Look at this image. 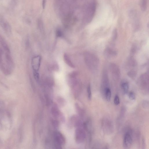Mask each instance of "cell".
<instances>
[{
	"mask_svg": "<svg viewBox=\"0 0 149 149\" xmlns=\"http://www.w3.org/2000/svg\"><path fill=\"white\" fill-rule=\"evenodd\" d=\"M96 7V0H89L84 5L83 10V21L88 24L92 20Z\"/></svg>",
	"mask_w": 149,
	"mask_h": 149,
	"instance_id": "cell-1",
	"label": "cell"
},
{
	"mask_svg": "<svg viewBox=\"0 0 149 149\" xmlns=\"http://www.w3.org/2000/svg\"><path fill=\"white\" fill-rule=\"evenodd\" d=\"M83 132L80 128H78L75 131V139L77 142H80L83 139Z\"/></svg>",
	"mask_w": 149,
	"mask_h": 149,
	"instance_id": "cell-13",
	"label": "cell"
},
{
	"mask_svg": "<svg viewBox=\"0 0 149 149\" xmlns=\"http://www.w3.org/2000/svg\"><path fill=\"white\" fill-rule=\"evenodd\" d=\"M41 58L40 56L33 57L31 60V66L33 71L38 72L40 68Z\"/></svg>",
	"mask_w": 149,
	"mask_h": 149,
	"instance_id": "cell-6",
	"label": "cell"
},
{
	"mask_svg": "<svg viewBox=\"0 0 149 149\" xmlns=\"http://www.w3.org/2000/svg\"><path fill=\"white\" fill-rule=\"evenodd\" d=\"M12 123V118L10 113L8 111L0 108V128L8 129Z\"/></svg>",
	"mask_w": 149,
	"mask_h": 149,
	"instance_id": "cell-3",
	"label": "cell"
},
{
	"mask_svg": "<svg viewBox=\"0 0 149 149\" xmlns=\"http://www.w3.org/2000/svg\"><path fill=\"white\" fill-rule=\"evenodd\" d=\"M114 102L115 104L116 105H118L119 104L120 102V99L119 97L117 95H115L114 99Z\"/></svg>",
	"mask_w": 149,
	"mask_h": 149,
	"instance_id": "cell-24",
	"label": "cell"
},
{
	"mask_svg": "<svg viewBox=\"0 0 149 149\" xmlns=\"http://www.w3.org/2000/svg\"><path fill=\"white\" fill-rule=\"evenodd\" d=\"M0 44L4 52L10 53V48L6 41L0 35Z\"/></svg>",
	"mask_w": 149,
	"mask_h": 149,
	"instance_id": "cell-9",
	"label": "cell"
},
{
	"mask_svg": "<svg viewBox=\"0 0 149 149\" xmlns=\"http://www.w3.org/2000/svg\"><path fill=\"white\" fill-rule=\"evenodd\" d=\"M33 76L36 80L38 81L39 79V75L38 72L33 71Z\"/></svg>",
	"mask_w": 149,
	"mask_h": 149,
	"instance_id": "cell-25",
	"label": "cell"
},
{
	"mask_svg": "<svg viewBox=\"0 0 149 149\" xmlns=\"http://www.w3.org/2000/svg\"><path fill=\"white\" fill-rule=\"evenodd\" d=\"M127 74L130 77L134 78L136 76V73L134 71L131 70L128 72Z\"/></svg>",
	"mask_w": 149,
	"mask_h": 149,
	"instance_id": "cell-19",
	"label": "cell"
},
{
	"mask_svg": "<svg viewBox=\"0 0 149 149\" xmlns=\"http://www.w3.org/2000/svg\"><path fill=\"white\" fill-rule=\"evenodd\" d=\"M128 96L129 98L132 100H134L135 98V95L132 91L130 92L129 93Z\"/></svg>",
	"mask_w": 149,
	"mask_h": 149,
	"instance_id": "cell-23",
	"label": "cell"
},
{
	"mask_svg": "<svg viewBox=\"0 0 149 149\" xmlns=\"http://www.w3.org/2000/svg\"><path fill=\"white\" fill-rule=\"evenodd\" d=\"M110 70L113 77L116 79L120 76V72L118 67L115 64L111 63L110 65Z\"/></svg>",
	"mask_w": 149,
	"mask_h": 149,
	"instance_id": "cell-7",
	"label": "cell"
},
{
	"mask_svg": "<svg viewBox=\"0 0 149 149\" xmlns=\"http://www.w3.org/2000/svg\"><path fill=\"white\" fill-rule=\"evenodd\" d=\"M121 87L124 93L126 94L127 93L129 88V85L127 82L124 81L121 84Z\"/></svg>",
	"mask_w": 149,
	"mask_h": 149,
	"instance_id": "cell-15",
	"label": "cell"
},
{
	"mask_svg": "<svg viewBox=\"0 0 149 149\" xmlns=\"http://www.w3.org/2000/svg\"><path fill=\"white\" fill-rule=\"evenodd\" d=\"M84 56L85 62L88 68L92 71H96L99 65L98 58L95 55L89 52L86 53Z\"/></svg>",
	"mask_w": 149,
	"mask_h": 149,
	"instance_id": "cell-2",
	"label": "cell"
},
{
	"mask_svg": "<svg viewBox=\"0 0 149 149\" xmlns=\"http://www.w3.org/2000/svg\"><path fill=\"white\" fill-rule=\"evenodd\" d=\"M55 7L58 12L67 2V0H54Z\"/></svg>",
	"mask_w": 149,
	"mask_h": 149,
	"instance_id": "cell-12",
	"label": "cell"
},
{
	"mask_svg": "<svg viewBox=\"0 0 149 149\" xmlns=\"http://www.w3.org/2000/svg\"><path fill=\"white\" fill-rule=\"evenodd\" d=\"M140 4L142 10L145 11L147 6V0H140Z\"/></svg>",
	"mask_w": 149,
	"mask_h": 149,
	"instance_id": "cell-17",
	"label": "cell"
},
{
	"mask_svg": "<svg viewBox=\"0 0 149 149\" xmlns=\"http://www.w3.org/2000/svg\"><path fill=\"white\" fill-rule=\"evenodd\" d=\"M56 107H53L52 108V110L53 115L54 116L57 117H58L59 115L60 114L58 109Z\"/></svg>",
	"mask_w": 149,
	"mask_h": 149,
	"instance_id": "cell-18",
	"label": "cell"
},
{
	"mask_svg": "<svg viewBox=\"0 0 149 149\" xmlns=\"http://www.w3.org/2000/svg\"><path fill=\"white\" fill-rule=\"evenodd\" d=\"M2 104V102L0 101V105Z\"/></svg>",
	"mask_w": 149,
	"mask_h": 149,
	"instance_id": "cell-28",
	"label": "cell"
},
{
	"mask_svg": "<svg viewBox=\"0 0 149 149\" xmlns=\"http://www.w3.org/2000/svg\"><path fill=\"white\" fill-rule=\"evenodd\" d=\"M56 34L58 37H61L62 36L63 33L61 30L60 29H57L56 31Z\"/></svg>",
	"mask_w": 149,
	"mask_h": 149,
	"instance_id": "cell-22",
	"label": "cell"
},
{
	"mask_svg": "<svg viewBox=\"0 0 149 149\" xmlns=\"http://www.w3.org/2000/svg\"><path fill=\"white\" fill-rule=\"evenodd\" d=\"M87 92L88 98L89 100H90L91 98L92 94L91 86L89 84L88 85L87 87Z\"/></svg>",
	"mask_w": 149,
	"mask_h": 149,
	"instance_id": "cell-21",
	"label": "cell"
},
{
	"mask_svg": "<svg viewBox=\"0 0 149 149\" xmlns=\"http://www.w3.org/2000/svg\"><path fill=\"white\" fill-rule=\"evenodd\" d=\"M129 62L130 65L132 67H134L136 65V62L135 60L133 58H130Z\"/></svg>",
	"mask_w": 149,
	"mask_h": 149,
	"instance_id": "cell-20",
	"label": "cell"
},
{
	"mask_svg": "<svg viewBox=\"0 0 149 149\" xmlns=\"http://www.w3.org/2000/svg\"><path fill=\"white\" fill-rule=\"evenodd\" d=\"M105 94L106 100L109 101L111 97V90L108 87H106L105 89Z\"/></svg>",
	"mask_w": 149,
	"mask_h": 149,
	"instance_id": "cell-16",
	"label": "cell"
},
{
	"mask_svg": "<svg viewBox=\"0 0 149 149\" xmlns=\"http://www.w3.org/2000/svg\"><path fill=\"white\" fill-rule=\"evenodd\" d=\"M117 31L116 29H114L112 33V37L113 40H116L117 37Z\"/></svg>",
	"mask_w": 149,
	"mask_h": 149,
	"instance_id": "cell-26",
	"label": "cell"
},
{
	"mask_svg": "<svg viewBox=\"0 0 149 149\" xmlns=\"http://www.w3.org/2000/svg\"><path fill=\"white\" fill-rule=\"evenodd\" d=\"M54 64L53 66V68L54 69H57V67H58V66L57 65V64L56 63Z\"/></svg>",
	"mask_w": 149,
	"mask_h": 149,
	"instance_id": "cell-27",
	"label": "cell"
},
{
	"mask_svg": "<svg viewBox=\"0 0 149 149\" xmlns=\"http://www.w3.org/2000/svg\"><path fill=\"white\" fill-rule=\"evenodd\" d=\"M104 55L108 57H114L117 54V52L113 49L107 47H106L104 51Z\"/></svg>",
	"mask_w": 149,
	"mask_h": 149,
	"instance_id": "cell-10",
	"label": "cell"
},
{
	"mask_svg": "<svg viewBox=\"0 0 149 149\" xmlns=\"http://www.w3.org/2000/svg\"><path fill=\"white\" fill-rule=\"evenodd\" d=\"M63 58L65 62L67 65L72 68H75L74 65L72 63L69 57L67 54L65 53L64 54Z\"/></svg>",
	"mask_w": 149,
	"mask_h": 149,
	"instance_id": "cell-14",
	"label": "cell"
},
{
	"mask_svg": "<svg viewBox=\"0 0 149 149\" xmlns=\"http://www.w3.org/2000/svg\"><path fill=\"white\" fill-rule=\"evenodd\" d=\"M3 49L0 48V69L3 73H4L6 71V65L3 58Z\"/></svg>",
	"mask_w": 149,
	"mask_h": 149,
	"instance_id": "cell-11",
	"label": "cell"
},
{
	"mask_svg": "<svg viewBox=\"0 0 149 149\" xmlns=\"http://www.w3.org/2000/svg\"><path fill=\"white\" fill-rule=\"evenodd\" d=\"M132 142V139L131 135L126 133L123 139V144L125 147L128 148L130 146Z\"/></svg>",
	"mask_w": 149,
	"mask_h": 149,
	"instance_id": "cell-8",
	"label": "cell"
},
{
	"mask_svg": "<svg viewBox=\"0 0 149 149\" xmlns=\"http://www.w3.org/2000/svg\"><path fill=\"white\" fill-rule=\"evenodd\" d=\"M54 136L55 146L59 148L61 145L64 144L65 139L62 134L58 132H55Z\"/></svg>",
	"mask_w": 149,
	"mask_h": 149,
	"instance_id": "cell-5",
	"label": "cell"
},
{
	"mask_svg": "<svg viewBox=\"0 0 149 149\" xmlns=\"http://www.w3.org/2000/svg\"><path fill=\"white\" fill-rule=\"evenodd\" d=\"M0 26L7 35L8 36L11 34V27L9 23L5 19L0 18Z\"/></svg>",
	"mask_w": 149,
	"mask_h": 149,
	"instance_id": "cell-4",
	"label": "cell"
}]
</instances>
